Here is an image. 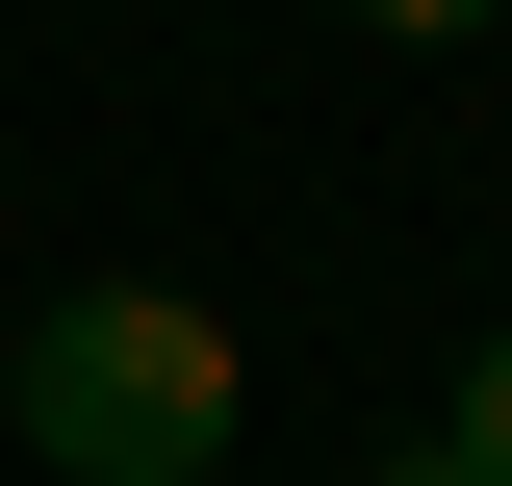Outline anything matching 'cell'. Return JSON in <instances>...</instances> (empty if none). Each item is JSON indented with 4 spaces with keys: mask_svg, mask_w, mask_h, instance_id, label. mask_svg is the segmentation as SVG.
<instances>
[{
    "mask_svg": "<svg viewBox=\"0 0 512 486\" xmlns=\"http://www.w3.org/2000/svg\"><path fill=\"white\" fill-rule=\"evenodd\" d=\"M0 410L52 435L77 486H205V461H231V410H256V359H231V333H205L180 282H77L52 333L0 359Z\"/></svg>",
    "mask_w": 512,
    "mask_h": 486,
    "instance_id": "6da1fadb",
    "label": "cell"
},
{
    "mask_svg": "<svg viewBox=\"0 0 512 486\" xmlns=\"http://www.w3.org/2000/svg\"><path fill=\"white\" fill-rule=\"evenodd\" d=\"M461 461L512 486V333H487V359H461Z\"/></svg>",
    "mask_w": 512,
    "mask_h": 486,
    "instance_id": "7a4b0ae2",
    "label": "cell"
},
{
    "mask_svg": "<svg viewBox=\"0 0 512 486\" xmlns=\"http://www.w3.org/2000/svg\"><path fill=\"white\" fill-rule=\"evenodd\" d=\"M359 26H410V52H461V26H487V0H359Z\"/></svg>",
    "mask_w": 512,
    "mask_h": 486,
    "instance_id": "3957f363",
    "label": "cell"
},
{
    "mask_svg": "<svg viewBox=\"0 0 512 486\" xmlns=\"http://www.w3.org/2000/svg\"><path fill=\"white\" fill-rule=\"evenodd\" d=\"M384 486H487V461H461V435H436V461H384Z\"/></svg>",
    "mask_w": 512,
    "mask_h": 486,
    "instance_id": "277c9868",
    "label": "cell"
}]
</instances>
